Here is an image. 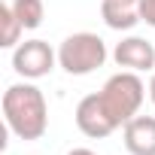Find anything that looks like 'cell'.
<instances>
[{"mask_svg":"<svg viewBox=\"0 0 155 155\" xmlns=\"http://www.w3.org/2000/svg\"><path fill=\"white\" fill-rule=\"evenodd\" d=\"M3 119L18 140H40L49 128L46 94L34 82H15L3 91Z\"/></svg>","mask_w":155,"mask_h":155,"instance_id":"cell-1","label":"cell"},{"mask_svg":"<svg viewBox=\"0 0 155 155\" xmlns=\"http://www.w3.org/2000/svg\"><path fill=\"white\" fill-rule=\"evenodd\" d=\"M104 61H107V43L91 31L70 34L58 46V67L70 76H88L97 67H104Z\"/></svg>","mask_w":155,"mask_h":155,"instance_id":"cell-2","label":"cell"},{"mask_svg":"<svg viewBox=\"0 0 155 155\" xmlns=\"http://www.w3.org/2000/svg\"><path fill=\"white\" fill-rule=\"evenodd\" d=\"M101 97H104L107 110L113 113V119L119 125H125L128 119H134L140 113L143 97H146V85H143V79L134 70H119V73H113L104 82Z\"/></svg>","mask_w":155,"mask_h":155,"instance_id":"cell-3","label":"cell"},{"mask_svg":"<svg viewBox=\"0 0 155 155\" xmlns=\"http://www.w3.org/2000/svg\"><path fill=\"white\" fill-rule=\"evenodd\" d=\"M58 64V52L46 40H25L12 49V70L25 79H43Z\"/></svg>","mask_w":155,"mask_h":155,"instance_id":"cell-4","label":"cell"},{"mask_svg":"<svg viewBox=\"0 0 155 155\" xmlns=\"http://www.w3.org/2000/svg\"><path fill=\"white\" fill-rule=\"evenodd\" d=\"M76 128L91 140H104L113 131H119L122 125L113 119V113L107 110V104H104V97L97 91V94H85L76 104Z\"/></svg>","mask_w":155,"mask_h":155,"instance_id":"cell-5","label":"cell"},{"mask_svg":"<svg viewBox=\"0 0 155 155\" xmlns=\"http://www.w3.org/2000/svg\"><path fill=\"white\" fill-rule=\"evenodd\" d=\"M113 61L122 70H134V73H149L155 70V46L143 37H125L122 43H116L113 49Z\"/></svg>","mask_w":155,"mask_h":155,"instance_id":"cell-6","label":"cell"},{"mask_svg":"<svg viewBox=\"0 0 155 155\" xmlns=\"http://www.w3.org/2000/svg\"><path fill=\"white\" fill-rule=\"evenodd\" d=\"M122 140L131 155H155V116H134L122 125Z\"/></svg>","mask_w":155,"mask_h":155,"instance_id":"cell-7","label":"cell"},{"mask_svg":"<svg viewBox=\"0 0 155 155\" xmlns=\"http://www.w3.org/2000/svg\"><path fill=\"white\" fill-rule=\"evenodd\" d=\"M101 18L113 31H131L140 25V0H104L101 3Z\"/></svg>","mask_w":155,"mask_h":155,"instance_id":"cell-8","label":"cell"},{"mask_svg":"<svg viewBox=\"0 0 155 155\" xmlns=\"http://www.w3.org/2000/svg\"><path fill=\"white\" fill-rule=\"evenodd\" d=\"M12 12L25 25V31H37L46 18V3L43 0H12Z\"/></svg>","mask_w":155,"mask_h":155,"instance_id":"cell-9","label":"cell"},{"mask_svg":"<svg viewBox=\"0 0 155 155\" xmlns=\"http://www.w3.org/2000/svg\"><path fill=\"white\" fill-rule=\"evenodd\" d=\"M0 25H3L0 46H3V49H15V46H18V37H21V31H25V25H21L18 15L12 12V3H3V6H0Z\"/></svg>","mask_w":155,"mask_h":155,"instance_id":"cell-10","label":"cell"},{"mask_svg":"<svg viewBox=\"0 0 155 155\" xmlns=\"http://www.w3.org/2000/svg\"><path fill=\"white\" fill-rule=\"evenodd\" d=\"M140 18L149 28H155V0H140Z\"/></svg>","mask_w":155,"mask_h":155,"instance_id":"cell-11","label":"cell"},{"mask_svg":"<svg viewBox=\"0 0 155 155\" xmlns=\"http://www.w3.org/2000/svg\"><path fill=\"white\" fill-rule=\"evenodd\" d=\"M67 155H97V152H91V149H85V146H79V149H70Z\"/></svg>","mask_w":155,"mask_h":155,"instance_id":"cell-12","label":"cell"},{"mask_svg":"<svg viewBox=\"0 0 155 155\" xmlns=\"http://www.w3.org/2000/svg\"><path fill=\"white\" fill-rule=\"evenodd\" d=\"M149 97H152V104H155V73H152V79H149Z\"/></svg>","mask_w":155,"mask_h":155,"instance_id":"cell-13","label":"cell"}]
</instances>
